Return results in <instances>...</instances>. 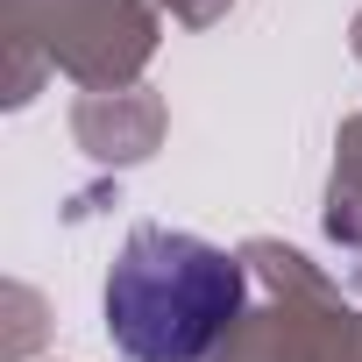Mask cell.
<instances>
[{
  "label": "cell",
  "instance_id": "obj_1",
  "mask_svg": "<svg viewBox=\"0 0 362 362\" xmlns=\"http://www.w3.org/2000/svg\"><path fill=\"white\" fill-rule=\"evenodd\" d=\"M242 298L249 277L228 249L185 228H135L107 270V334L128 362H206Z\"/></svg>",
  "mask_w": 362,
  "mask_h": 362
}]
</instances>
